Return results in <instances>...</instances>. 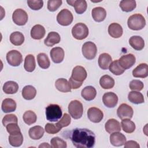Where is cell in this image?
<instances>
[{
    "instance_id": "cell-1",
    "label": "cell",
    "mask_w": 148,
    "mask_h": 148,
    "mask_svg": "<svg viewBox=\"0 0 148 148\" xmlns=\"http://www.w3.org/2000/svg\"><path fill=\"white\" fill-rule=\"evenodd\" d=\"M67 134L73 146L77 148H91L94 146L95 135L87 128L73 129Z\"/></svg>"
},
{
    "instance_id": "cell-2",
    "label": "cell",
    "mask_w": 148,
    "mask_h": 148,
    "mask_svg": "<svg viewBox=\"0 0 148 148\" xmlns=\"http://www.w3.org/2000/svg\"><path fill=\"white\" fill-rule=\"evenodd\" d=\"M127 25L130 29L134 31H139L145 27L146 20L141 14H134L128 18Z\"/></svg>"
},
{
    "instance_id": "cell-3",
    "label": "cell",
    "mask_w": 148,
    "mask_h": 148,
    "mask_svg": "<svg viewBox=\"0 0 148 148\" xmlns=\"http://www.w3.org/2000/svg\"><path fill=\"white\" fill-rule=\"evenodd\" d=\"M62 116L61 107L57 104H50L46 108V119L51 122L58 121Z\"/></svg>"
},
{
    "instance_id": "cell-4",
    "label": "cell",
    "mask_w": 148,
    "mask_h": 148,
    "mask_svg": "<svg viewBox=\"0 0 148 148\" xmlns=\"http://www.w3.org/2000/svg\"><path fill=\"white\" fill-rule=\"evenodd\" d=\"M72 34L76 39L83 40L87 37L88 35V28L84 23H77L72 29Z\"/></svg>"
},
{
    "instance_id": "cell-5",
    "label": "cell",
    "mask_w": 148,
    "mask_h": 148,
    "mask_svg": "<svg viewBox=\"0 0 148 148\" xmlns=\"http://www.w3.org/2000/svg\"><path fill=\"white\" fill-rule=\"evenodd\" d=\"M68 112L73 119H79L81 118L83 112L82 103L77 100L72 101L68 105Z\"/></svg>"
},
{
    "instance_id": "cell-6",
    "label": "cell",
    "mask_w": 148,
    "mask_h": 148,
    "mask_svg": "<svg viewBox=\"0 0 148 148\" xmlns=\"http://www.w3.org/2000/svg\"><path fill=\"white\" fill-rule=\"evenodd\" d=\"M82 51L83 56L86 59L91 60L95 57L97 53V47L94 43L88 41L83 45Z\"/></svg>"
},
{
    "instance_id": "cell-7",
    "label": "cell",
    "mask_w": 148,
    "mask_h": 148,
    "mask_svg": "<svg viewBox=\"0 0 148 148\" xmlns=\"http://www.w3.org/2000/svg\"><path fill=\"white\" fill-rule=\"evenodd\" d=\"M73 16L71 11L68 9H64L61 10L57 16L58 23L62 26H68L73 21Z\"/></svg>"
},
{
    "instance_id": "cell-8",
    "label": "cell",
    "mask_w": 148,
    "mask_h": 148,
    "mask_svg": "<svg viewBox=\"0 0 148 148\" xmlns=\"http://www.w3.org/2000/svg\"><path fill=\"white\" fill-rule=\"evenodd\" d=\"M8 63L13 66H19L23 61V56L20 52L16 50H12L6 54Z\"/></svg>"
},
{
    "instance_id": "cell-9",
    "label": "cell",
    "mask_w": 148,
    "mask_h": 148,
    "mask_svg": "<svg viewBox=\"0 0 148 148\" xmlns=\"http://www.w3.org/2000/svg\"><path fill=\"white\" fill-rule=\"evenodd\" d=\"M28 14L22 9H16L12 14V20L14 23L17 25L22 26L25 25L28 21Z\"/></svg>"
},
{
    "instance_id": "cell-10",
    "label": "cell",
    "mask_w": 148,
    "mask_h": 148,
    "mask_svg": "<svg viewBox=\"0 0 148 148\" xmlns=\"http://www.w3.org/2000/svg\"><path fill=\"white\" fill-rule=\"evenodd\" d=\"M134 110L132 107L127 103L121 104L117 110V114L118 117L123 120L125 119H131L132 117Z\"/></svg>"
},
{
    "instance_id": "cell-11",
    "label": "cell",
    "mask_w": 148,
    "mask_h": 148,
    "mask_svg": "<svg viewBox=\"0 0 148 148\" xmlns=\"http://www.w3.org/2000/svg\"><path fill=\"white\" fill-rule=\"evenodd\" d=\"M87 117L91 122L98 123L101 122L103 119V113L99 108L91 107L87 110Z\"/></svg>"
},
{
    "instance_id": "cell-12",
    "label": "cell",
    "mask_w": 148,
    "mask_h": 148,
    "mask_svg": "<svg viewBox=\"0 0 148 148\" xmlns=\"http://www.w3.org/2000/svg\"><path fill=\"white\" fill-rule=\"evenodd\" d=\"M118 61L120 66L125 70L131 68L135 64L136 58L134 54H128L122 56Z\"/></svg>"
},
{
    "instance_id": "cell-13",
    "label": "cell",
    "mask_w": 148,
    "mask_h": 148,
    "mask_svg": "<svg viewBox=\"0 0 148 148\" xmlns=\"http://www.w3.org/2000/svg\"><path fill=\"white\" fill-rule=\"evenodd\" d=\"M102 101L105 106L109 108H112L115 107L117 104L118 97L113 92H108L103 94Z\"/></svg>"
},
{
    "instance_id": "cell-14",
    "label": "cell",
    "mask_w": 148,
    "mask_h": 148,
    "mask_svg": "<svg viewBox=\"0 0 148 148\" xmlns=\"http://www.w3.org/2000/svg\"><path fill=\"white\" fill-rule=\"evenodd\" d=\"M87 72L85 68L82 66L77 65L72 70L71 77L75 81L83 82L87 77Z\"/></svg>"
},
{
    "instance_id": "cell-15",
    "label": "cell",
    "mask_w": 148,
    "mask_h": 148,
    "mask_svg": "<svg viewBox=\"0 0 148 148\" xmlns=\"http://www.w3.org/2000/svg\"><path fill=\"white\" fill-rule=\"evenodd\" d=\"M109 138L110 143L113 146L116 147L124 145L126 142V138L125 135L119 132H114L112 133Z\"/></svg>"
},
{
    "instance_id": "cell-16",
    "label": "cell",
    "mask_w": 148,
    "mask_h": 148,
    "mask_svg": "<svg viewBox=\"0 0 148 148\" xmlns=\"http://www.w3.org/2000/svg\"><path fill=\"white\" fill-rule=\"evenodd\" d=\"M50 57L52 61L56 64L61 63L64 58V51L60 47H56L53 48L50 52Z\"/></svg>"
},
{
    "instance_id": "cell-17",
    "label": "cell",
    "mask_w": 148,
    "mask_h": 148,
    "mask_svg": "<svg viewBox=\"0 0 148 148\" xmlns=\"http://www.w3.org/2000/svg\"><path fill=\"white\" fill-rule=\"evenodd\" d=\"M132 75L135 77L145 78L148 76V65L146 63H141L132 71Z\"/></svg>"
},
{
    "instance_id": "cell-18",
    "label": "cell",
    "mask_w": 148,
    "mask_h": 148,
    "mask_svg": "<svg viewBox=\"0 0 148 148\" xmlns=\"http://www.w3.org/2000/svg\"><path fill=\"white\" fill-rule=\"evenodd\" d=\"M105 128L106 131L109 134L119 132L121 131L120 123L114 119H110L105 123Z\"/></svg>"
},
{
    "instance_id": "cell-19",
    "label": "cell",
    "mask_w": 148,
    "mask_h": 148,
    "mask_svg": "<svg viewBox=\"0 0 148 148\" xmlns=\"http://www.w3.org/2000/svg\"><path fill=\"white\" fill-rule=\"evenodd\" d=\"M108 33L111 37L113 38H119L123 35V28L119 24L113 23L108 27Z\"/></svg>"
},
{
    "instance_id": "cell-20",
    "label": "cell",
    "mask_w": 148,
    "mask_h": 148,
    "mask_svg": "<svg viewBox=\"0 0 148 148\" xmlns=\"http://www.w3.org/2000/svg\"><path fill=\"white\" fill-rule=\"evenodd\" d=\"M91 14L94 21L96 22H102L106 18V12L103 8L95 7L92 9Z\"/></svg>"
},
{
    "instance_id": "cell-21",
    "label": "cell",
    "mask_w": 148,
    "mask_h": 148,
    "mask_svg": "<svg viewBox=\"0 0 148 148\" xmlns=\"http://www.w3.org/2000/svg\"><path fill=\"white\" fill-rule=\"evenodd\" d=\"M112 62V57L108 53H102L99 55L98 62L99 67L103 70H106L109 68V65Z\"/></svg>"
},
{
    "instance_id": "cell-22",
    "label": "cell",
    "mask_w": 148,
    "mask_h": 148,
    "mask_svg": "<svg viewBox=\"0 0 148 148\" xmlns=\"http://www.w3.org/2000/svg\"><path fill=\"white\" fill-rule=\"evenodd\" d=\"M46 33L45 29L43 26L40 24L35 25L31 30V36L36 40L42 39Z\"/></svg>"
},
{
    "instance_id": "cell-23",
    "label": "cell",
    "mask_w": 148,
    "mask_h": 148,
    "mask_svg": "<svg viewBox=\"0 0 148 148\" xmlns=\"http://www.w3.org/2000/svg\"><path fill=\"white\" fill-rule=\"evenodd\" d=\"M97 95L95 88L91 86L85 87L81 92L82 97L86 101H90L93 100Z\"/></svg>"
},
{
    "instance_id": "cell-24",
    "label": "cell",
    "mask_w": 148,
    "mask_h": 148,
    "mask_svg": "<svg viewBox=\"0 0 148 148\" xmlns=\"http://www.w3.org/2000/svg\"><path fill=\"white\" fill-rule=\"evenodd\" d=\"M61 38L58 33L56 32H50L48 34L47 36L44 40V43L48 47L53 46L54 45L60 42Z\"/></svg>"
},
{
    "instance_id": "cell-25",
    "label": "cell",
    "mask_w": 148,
    "mask_h": 148,
    "mask_svg": "<svg viewBox=\"0 0 148 148\" xmlns=\"http://www.w3.org/2000/svg\"><path fill=\"white\" fill-rule=\"evenodd\" d=\"M130 46L136 50H141L145 47L143 39L140 36H132L129 39Z\"/></svg>"
},
{
    "instance_id": "cell-26",
    "label": "cell",
    "mask_w": 148,
    "mask_h": 148,
    "mask_svg": "<svg viewBox=\"0 0 148 148\" xmlns=\"http://www.w3.org/2000/svg\"><path fill=\"white\" fill-rule=\"evenodd\" d=\"M16 103L12 98H5L3 100L1 108L4 113H10L15 111L16 109Z\"/></svg>"
},
{
    "instance_id": "cell-27",
    "label": "cell",
    "mask_w": 148,
    "mask_h": 148,
    "mask_svg": "<svg viewBox=\"0 0 148 148\" xmlns=\"http://www.w3.org/2000/svg\"><path fill=\"white\" fill-rule=\"evenodd\" d=\"M55 86L60 92H68L71 91V87L69 82L64 78L58 79L55 82Z\"/></svg>"
},
{
    "instance_id": "cell-28",
    "label": "cell",
    "mask_w": 148,
    "mask_h": 148,
    "mask_svg": "<svg viewBox=\"0 0 148 148\" xmlns=\"http://www.w3.org/2000/svg\"><path fill=\"white\" fill-rule=\"evenodd\" d=\"M45 130L40 125H36L31 127L28 131L29 137L34 140H38L40 139L44 134Z\"/></svg>"
},
{
    "instance_id": "cell-29",
    "label": "cell",
    "mask_w": 148,
    "mask_h": 148,
    "mask_svg": "<svg viewBox=\"0 0 148 148\" xmlns=\"http://www.w3.org/2000/svg\"><path fill=\"white\" fill-rule=\"evenodd\" d=\"M2 89L5 94H13L17 92L18 85L14 81H8L4 83Z\"/></svg>"
},
{
    "instance_id": "cell-30",
    "label": "cell",
    "mask_w": 148,
    "mask_h": 148,
    "mask_svg": "<svg viewBox=\"0 0 148 148\" xmlns=\"http://www.w3.org/2000/svg\"><path fill=\"white\" fill-rule=\"evenodd\" d=\"M128 99L131 103L134 104H140L145 102L143 94L141 92L132 91H130L128 95Z\"/></svg>"
},
{
    "instance_id": "cell-31",
    "label": "cell",
    "mask_w": 148,
    "mask_h": 148,
    "mask_svg": "<svg viewBox=\"0 0 148 148\" xmlns=\"http://www.w3.org/2000/svg\"><path fill=\"white\" fill-rule=\"evenodd\" d=\"M36 94V90L34 87L31 85L25 86L22 90V96L26 100L34 99Z\"/></svg>"
},
{
    "instance_id": "cell-32",
    "label": "cell",
    "mask_w": 148,
    "mask_h": 148,
    "mask_svg": "<svg viewBox=\"0 0 148 148\" xmlns=\"http://www.w3.org/2000/svg\"><path fill=\"white\" fill-rule=\"evenodd\" d=\"M99 84L103 89H110L114 87V80L109 75H105L100 78Z\"/></svg>"
},
{
    "instance_id": "cell-33",
    "label": "cell",
    "mask_w": 148,
    "mask_h": 148,
    "mask_svg": "<svg viewBox=\"0 0 148 148\" xmlns=\"http://www.w3.org/2000/svg\"><path fill=\"white\" fill-rule=\"evenodd\" d=\"M36 67L35 57L32 54H28L24 60V68L25 70L28 72L34 71Z\"/></svg>"
},
{
    "instance_id": "cell-34",
    "label": "cell",
    "mask_w": 148,
    "mask_h": 148,
    "mask_svg": "<svg viewBox=\"0 0 148 148\" xmlns=\"http://www.w3.org/2000/svg\"><path fill=\"white\" fill-rule=\"evenodd\" d=\"M9 142L11 146L14 147L20 146L23 142V136L21 132L14 134H10Z\"/></svg>"
},
{
    "instance_id": "cell-35",
    "label": "cell",
    "mask_w": 148,
    "mask_h": 148,
    "mask_svg": "<svg viewBox=\"0 0 148 148\" xmlns=\"http://www.w3.org/2000/svg\"><path fill=\"white\" fill-rule=\"evenodd\" d=\"M10 41L15 46H20L24 42V36L18 31L12 32L10 35Z\"/></svg>"
},
{
    "instance_id": "cell-36",
    "label": "cell",
    "mask_w": 148,
    "mask_h": 148,
    "mask_svg": "<svg viewBox=\"0 0 148 148\" xmlns=\"http://www.w3.org/2000/svg\"><path fill=\"white\" fill-rule=\"evenodd\" d=\"M119 6L123 12H130L136 8V3L134 0H123L120 1Z\"/></svg>"
},
{
    "instance_id": "cell-37",
    "label": "cell",
    "mask_w": 148,
    "mask_h": 148,
    "mask_svg": "<svg viewBox=\"0 0 148 148\" xmlns=\"http://www.w3.org/2000/svg\"><path fill=\"white\" fill-rule=\"evenodd\" d=\"M37 62L39 66L42 69H47L49 68L50 62L46 54L40 53L37 56Z\"/></svg>"
},
{
    "instance_id": "cell-38",
    "label": "cell",
    "mask_w": 148,
    "mask_h": 148,
    "mask_svg": "<svg viewBox=\"0 0 148 148\" xmlns=\"http://www.w3.org/2000/svg\"><path fill=\"white\" fill-rule=\"evenodd\" d=\"M121 125L123 130L128 134L132 133L136 128L135 123L128 119H123L121 122Z\"/></svg>"
},
{
    "instance_id": "cell-39",
    "label": "cell",
    "mask_w": 148,
    "mask_h": 148,
    "mask_svg": "<svg viewBox=\"0 0 148 148\" xmlns=\"http://www.w3.org/2000/svg\"><path fill=\"white\" fill-rule=\"evenodd\" d=\"M23 119L24 123L28 125L35 123L37 119V116L35 112L32 110H27L23 114Z\"/></svg>"
},
{
    "instance_id": "cell-40",
    "label": "cell",
    "mask_w": 148,
    "mask_h": 148,
    "mask_svg": "<svg viewBox=\"0 0 148 148\" xmlns=\"http://www.w3.org/2000/svg\"><path fill=\"white\" fill-rule=\"evenodd\" d=\"M109 71L113 75H115L117 76L123 74L125 71V69H124L119 64L118 60L112 62V63L109 65Z\"/></svg>"
},
{
    "instance_id": "cell-41",
    "label": "cell",
    "mask_w": 148,
    "mask_h": 148,
    "mask_svg": "<svg viewBox=\"0 0 148 148\" xmlns=\"http://www.w3.org/2000/svg\"><path fill=\"white\" fill-rule=\"evenodd\" d=\"M75 12L77 14H82L87 9V4L85 0H76L73 6Z\"/></svg>"
},
{
    "instance_id": "cell-42",
    "label": "cell",
    "mask_w": 148,
    "mask_h": 148,
    "mask_svg": "<svg viewBox=\"0 0 148 148\" xmlns=\"http://www.w3.org/2000/svg\"><path fill=\"white\" fill-rule=\"evenodd\" d=\"M51 146L54 148H66L67 147L66 142L61 138L56 136L50 140Z\"/></svg>"
},
{
    "instance_id": "cell-43",
    "label": "cell",
    "mask_w": 148,
    "mask_h": 148,
    "mask_svg": "<svg viewBox=\"0 0 148 148\" xmlns=\"http://www.w3.org/2000/svg\"><path fill=\"white\" fill-rule=\"evenodd\" d=\"M71 121V119L69 114L65 113L62 116V118L60 119V120H59L57 123H56V124L60 129L61 130L62 128L68 126L70 124Z\"/></svg>"
},
{
    "instance_id": "cell-44",
    "label": "cell",
    "mask_w": 148,
    "mask_h": 148,
    "mask_svg": "<svg viewBox=\"0 0 148 148\" xmlns=\"http://www.w3.org/2000/svg\"><path fill=\"white\" fill-rule=\"evenodd\" d=\"M61 0H49L47 1V9L50 12L57 10L62 5Z\"/></svg>"
},
{
    "instance_id": "cell-45",
    "label": "cell",
    "mask_w": 148,
    "mask_h": 148,
    "mask_svg": "<svg viewBox=\"0 0 148 148\" xmlns=\"http://www.w3.org/2000/svg\"><path fill=\"white\" fill-rule=\"evenodd\" d=\"M2 124L3 126H6L9 123H17L18 119L17 116L14 114H9L5 115L2 120Z\"/></svg>"
},
{
    "instance_id": "cell-46",
    "label": "cell",
    "mask_w": 148,
    "mask_h": 148,
    "mask_svg": "<svg viewBox=\"0 0 148 148\" xmlns=\"http://www.w3.org/2000/svg\"><path fill=\"white\" fill-rule=\"evenodd\" d=\"M28 6L34 10H38L40 9L43 6V1L42 0H28L27 1Z\"/></svg>"
},
{
    "instance_id": "cell-47",
    "label": "cell",
    "mask_w": 148,
    "mask_h": 148,
    "mask_svg": "<svg viewBox=\"0 0 148 148\" xmlns=\"http://www.w3.org/2000/svg\"><path fill=\"white\" fill-rule=\"evenodd\" d=\"M130 88L133 91H141L143 88L144 85L142 82L139 80H132L130 83Z\"/></svg>"
},
{
    "instance_id": "cell-48",
    "label": "cell",
    "mask_w": 148,
    "mask_h": 148,
    "mask_svg": "<svg viewBox=\"0 0 148 148\" xmlns=\"http://www.w3.org/2000/svg\"><path fill=\"white\" fill-rule=\"evenodd\" d=\"M45 130L47 133L50 134H57L61 130L56 124H54L53 123H47L45 125Z\"/></svg>"
},
{
    "instance_id": "cell-49",
    "label": "cell",
    "mask_w": 148,
    "mask_h": 148,
    "mask_svg": "<svg viewBox=\"0 0 148 148\" xmlns=\"http://www.w3.org/2000/svg\"><path fill=\"white\" fill-rule=\"evenodd\" d=\"M5 127L8 132L9 134H14L21 132L17 123H9Z\"/></svg>"
},
{
    "instance_id": "cell-50",
    "label": "cell",
    "mask_w": 148,
    "mask_h": 148,
    "mask_svg": "<svg viewBox=\"0 0 148 148\" xmlns=\"http://www.w3.org/2000/svg\"><path fill=\"white\" fill-rule=\"evenodd\" d=\"M69 83L70 84L71 88L74 90L79 88L82 85V83H83V82H79L74 80L71 77L69 79Z\"/></svg>"
},
{
    "instance_id": "cell-51",
    "label": "cell",
    "mask_w": 148,
    "mask_h": 148,
    "mask_svg": "<svg viewBox=\"0 0 148 148\" xmlns=\"http://www.w3.org/2000/svg\"><path fill=\"white\" fill-rule=\"evenodd\" d=\"M124 145L125 148H139L140 146L134 140H128L127 142H125Z\"/></svg>"
},
{
    "instance_id": "cell-52",
    "label": "cell",
    "mask_w": 148,
    "mask_h": 148,
    "mask_svg": "<svg viewBox=\"0 0 148 148\" xmlns=\"http://www.w3.org/2000/svg\"><path fill=\"white\" fill-rule=\"evenodd\" d=\"M51 147V146L49 145L47 143H43V144H41L39 146V147Z\"/></svg>"
},
{
    "instance_id": "cell-53",
    "label": "cell",
    "mask_w": 148,
    "mask_h": 148,
    "mask_svg": "<svg viewBox=\"0 0 148 148\" xmlns=\"http://www.w3.org/2000/svg\"><path fill=\"white\" fill-rule=\"evenodd\" d=\"M75 2V1H66V2H67L69 5H70L71 6H74Z\"/></svg>"
}]
</instances>
